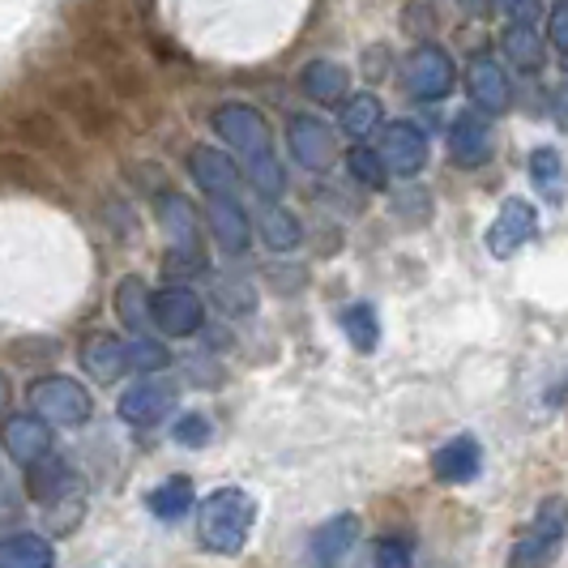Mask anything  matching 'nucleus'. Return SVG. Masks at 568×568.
Here are the masks:
<instances>
[{
    "mask_svg": "<svg viewBox=\"0 0 568 568\" xmlns=\"http://www.w3.org/2000/svg\"><path fill=\"white\" fill-rule=\"evenodd\" d=\"M256 526V500L240 487H219L197 505V539L214 556H240Z\"/></svg>",
    "mask_w": 568,
    "mask_h": 568,
    "instance_id": "nucleus-1",
    "label": "nucleus"
},
{
    "mask_svg": "<svg viewBox=\"0 0 568 568\" xmlns=\"http://www.w3.org/2000/svg\"><path fill=\"white\" fill-rule=\"evenodd\" d=\"M568 539V500L565 496H547L539 509H535V521L517 535L513 542L509 568H551L560 547Z\"/></svg>",
    "mask_w": 568,
    "mask_h": 568,
    "instance_id": "nucleus-2",
    "label": "nucleus"
},
{
    "mask_svg": "<svg viewBox=\"0 0 568 568\" xmlns=\"http://www.w3.org/2000/svg\"><path fill=\"white\" fill-rule=\"evenodd\" d=\"M398 82L415 103H440V99H449V90L457 85V64L440 43L427 39V43L406 52Z\"/></svg>",
    "mask_w": 568,
    "mask_h": 568,
    "instance_id": "nucleus-3",
    "label": "nucleus"
},
{
    "mask_svg": "<svg viewBox=\"0 0 568 568\" xmlns=\"http://www.w3.org/2000/svg\"><path fill=\"white\" fill-rule=\"evenodd\" d=\"M27 398L34 406L30 415L43 419L48 427H82L90 419V410H94L90 389L78 385L73 376H39V381H30Z\"/></svg>",
    "mask_w": 568,
    "mask_h": 568,
    "instance_id": "nucleus-4",
    "label": "nucleus"
},
{
    "mask_svg": "<svg viewBox=\"0 0 568 568\" xmlns=\"http://www.w3.org/2000/svg\"><path fill=\"white\" fill-rule=\"evenodd\" d=\"M150 325L163 334V338H193L201 325H205V304L193 286H163L154 291L150 300Z\"/></svg>",
    "mask_w": 568,
    "mask_h": 568,
    "instance_id": "nucleus-5",
    "label": "nucleus"
},
{
    "mask_svg": "<svg viewBox=\"0 0 568 568\" xmlns=\"http://www.w3.org/2000/svg\"><path fill=\"white\" fill-rule=\"evenodd\" d=\"M175 398H180V385H175L171 376H145V381L129 385V389L120 394L115 415H120V424H129V427H154L171 415Z\"/></svg>",
    "mask_w": 568,
    "mask_h": 568,
    "instance_id": "nucleus-6",
    "label": "nucleus"
},
{
    "mask_svg": "<svg viewBox=\"0 0 568 568\" xmlns=\"http://www.w3.org/2000/svg\"><path fill=\"white\" fill-rule=\"evenodd\" d=\"M210 124H214V133H219L244 163H253L261 154H274V150H270V124H265V115L256 112V108H248V103H227V108H219Z\"/></svg>",
    "mask_w": 568,
    "mask_h": 568,
    "instance_id": "nucleus-7",
    "label": "nucleus"
},
{
    "mask_svg": "<svg viewBox=\"0 0 568 568\" xmlns=\"http://www.w3.org/2000/svg\"><path fill=\"white\" fill-rule=\"evenodd\" d=\"M154 219H159V227L168 231V240H171V265L184 261V265L205 270V256H201V227H197V214H193V201H184L180 193H163V197L154 201Z\"/></svg>",
    "mask_w": 568,
    "mask_h": 568,
    "instance_id": "nucleus-8",
    "label": "nucleus"
},
{
    "mask_svg": "<svg viewBox=\"0 0 568 568\" xmlns=\"http://www.w3.org/2000/svg\"><path fill=\"white\" fill-rule=\"evenodd\" d=\"M535 235H539V205L526 197H505L500 214L487 227V253L496 256V261L517 256Z\"/></svg>",
    "mask_w": 568,
    "mask_h": 568,
    "instance_id": "nucleus-9",
    "label": "nucleus"
},
{
    "mask_svg": "<svg viewBox=\"0 0 568 568\" xmlns=\"http://www.w3.org/2000/svg\"><path fill=\"white\" fill-rule=\"evenodd\" d=\"M376 154H381V163H385L389 175H398V180H415V175L427 168L424 129H419V124H410V120L385 124V129H381V145H376Z\"/></svg>",
    "mask_w": 568,
    "mask_h": 568,
    "instance_id": "nucleus-10",
    "label": "nucleus"
},
{
    "mask_svg": "<svg viewBox=\"0 0 568 568\" xmlns=\"http://www.w3.org/2000/svg\"><path fill=\"white\" fill-rule=\"evenodd\" d=\"M466 90H470L479 115H500L513 108L509 73H505L500 57H491V52H475V57L466 60Z\"/></svg>",
    "mask_w": 568,
    "mask_h": 568,
    "instance_id": "nucleus-11",
    "label": "nucleus"
},
{
    "mask_svg": "<svg viewBox=\"0 0 568 568\" xmlns=\"http://www.w3.org/2000/svg\"><path fill=\"white\" fill-rule=\"evenodd\" d=\"M359 535H364V521L355 513H334L329 521H321L313 535H308V565L338 568L355 551Z\"/></svg>",
    "mask_w": 568,
    "mask_h": 568,
    "instance_id": "nucleus-12",
    "label": "nucleus"
},
{
    "mask_svg": "<svg viewBox=\"0 0 568 568\" xmlns=\"http://www.w3.org/2000/svg\"><path fill=\"white\" fill-rule=\"evenodd\" d=\"M286 145H291V159L304 171H329V163H334V133L316 115H291Z\"/></svg>",
    "mask_w": 568,
    "mask_h": 568,
    "instance_id": "nucleus-13",
    "label": "nucleus"
},
{
    "mask_svg": "<svg viewBox=\"0 0 568 568\" xmlns=\"http://www.w3.org/2000/svg\"><path fill=\"white\" fill-rule=\"evenodd\" d=\"M0 445L18 466H39L43 457H52V427L34 415H4L0 419Z\"/></svg>",
    "mask_w": 568,
    "mask_h": 568,
    "instance_id": "nucleus-14",
    "label": "nucleus"
},
{
    "mask_svg": "<svg viewBox=\"0 0 568 568\" xmlns=\"http://www.w3.org/2000/svg\"><path fill=\"white\" fill-rule=\"evenodd\" d=\"M491 150H496V133H491L487 115L462 112L454 124H449V159H454L462 171L484 168L487 159H491Z\"/></svg>",
    "mask_w": 568,
    "mask_h": 568,
    "instance_id": "nucleus-15",
    "label": "nucleus"
},
{
    "mask_svg": "<svg viewBox=\"0 0 568 568\" xmlns=\"http://www.w3.org/2000/svg\"><path fill=\"white\" fill-rule=\"evenodd\" d=\"M189 171H193V184L205 197H235V189H240V168H235V159H231L227 150L193 145Z\"/></svg>",
    "mask_w": 568,
    "mask_h": 568,
    "instance_id": "nucleus-16",
    "label": "nucleus"
},
{
    "mask_svg": "<svg viewBox=\"0 0 568 568\" xmlns=\"http://www.w3.org/2000/svg\"><path fill=\"white\" fill-rule=\"evenodd\" d=\"M205 223H210V235L219 240V248H223L227 256L248 253V244H253V223H248L244 205H240L235 197H210V205H205Z\"/></svg>",
    "mask_w": 568,
    "mask_h": 568,
    "instance_id": "nucleus-17",
    "label": "nucleus"
},
{
    "mask_svg": "<svg viewBox=\"0 0 568 568\" xmlns=\"http://www.w3.org/2000/svg\"><path fill=\"white\" fill-rule=\"evenodd\" d=\"M432 475L440 484H475L484 475V449L475 436H454L432 454Z\"/></svg>",
    "mask_w": 568,
    "mask_h": 568,
    "instance_id": "nucleus-18",
    "label": "nucleus"
},
{
    "mask_svg": "<svg viewBox=\"0 0 568 568\" xmlns=\"http://www.w3.org/2000/svg\"><path fill=\"white\" fill-rule=\"evenodd\" d=\"M78 359H82V368L90 372L94 385H112V381H120V372H124V342L112 338L108 329H94V334L82 338Z\"/></svg>",
    "mask_w": 568,
    "mask_h": 568,
    "instance_id": "nucleus-19",
    "label": "nucleus"
},
{
    "mask_svg": "<svg viewBox=\"0 0 568 568\" xmlns=\"http://www.w3.org/2000/svg\"><path fill=\"white\" fill-rule=\"evenodd\" d=\"M300 85H304V94L313 99V103H321V108H334V103H346V94H351V73H346V64H338V60H308L304 64V78H300Z\"/></svg>",
    "mask_w": 568,
    "mask_h": 568,
    "instance_id": "nucleus-20",
    "label": "nucleus"
},
{
    "mask_svg": "<svg viewBox=\"0 0 568 568\" xmlns=\"http://www.w3.org/2000/svg\"><path fill=\"white\" fill-rule=\"evenodd\" d=\"M338 129L355 145H364L372 133H381V129H385V108H381V99H376L372 90L346 94V103H342V112H338Z\"/></svg>",
    "mask_w": 568,
    "mask_h": 568,
    "instance_id": "nucleus-21",
    "label": "nucleus"
},
{
    "mask_svg": "<svg viewBox=\"0 0 568 568\" xmlns=\"http://www.w3.org/2000/svg\"><path fill=\"white\" fill-rule=\"evenodd\" d=\"M256 231H261V244L274 248V253H291V248H300V240H304L300 219H295L291 210H283L278 201H265V205L256 210Z\"/></svg>",
    "mask_w": 568,
    "mask_h": 568,
    "instance_id": "nucleus-22",
    "label": "nucleus"
},
{
    "mask_svg": "<svg viewBox=\"0 0 568 568\" xmlns=\"http://www.w3.org/2000/svg\"><path fill=\"white\" fill-rule=\"evenodd\" d=\"M500 52L513 69L521 73H539L542 69V30L535 22H509L500 34Z\"/></svg>",
    "mask_w": 568,
    "mask_h": 568,
    "instance_id": "nucleus-23",
    "label": "nucleus"
},
{
    "mask_svg": "<svg viewBox=\"0 0 568 568\" xmlns=\"http://www.w3.org/2000/svg\"><path fill=\"white\" fill-rule=\"evenodd\" d=\"M57 565V547L43 539V535H4L0 539V568H52Z\"/></svg>",
    "mask_w": 568,
    "mask_h": 568,
    "instance_id": "nucleus-24",
    "label": "nucleus"
},
{
    "mask_svg": "<svg viewBox=\"0 0 568 568\" xmlns=\"http://www.w3.org/2000/svg\"><path fill=\"white\" fill-rule=\"evenodd\" d=\"M145 505H150V513L159 521H180V517H189L193 505H197V487H193L189 475H171V479H163V484L145 496Z\"/></svg>",
    "mask_w": 568,
    "mask_h": 568,
    "instance_id": "nucleus-25",
    "label": "nucleus"
},
{
    "mask_svg": "<svg viewBox=\"0 0 568 568\" xmlns=\"http://www.w3.org/2000/svg\"><path fill=\"white\" fill-rule=\"evenodd\" d=\"M27 491L39 500V505H57V500H64V496H73V470H69V462L43 457L39 466H30Z\"/></svg>",
    "mask_w": 568,
    "mask_h": 568,
    "instance_id": "nucleus-26",
    "label": "nucleus"
},
{
    "mask_svg": "<svg viewBox=\"0 0 568 568\" xmlns=\"http://www.w3.org/2000/svg\"><path fill=\"white\" fill-rule=\"evenodd\" d=\"M150 300H154V291L142 278H124L115 286V316L124 321V329H133V338H145V329H150Z\"/></svg>",
    "mask_w": 568,
    "mask_h": 568,
    "instance_id": "nucleus-27",
    "label": "nucleus"
},
{
    "mask_svg": "<svg viewBox=\"0 0 568 568\" xmlns=\"http://www.w3.org/2000/svg\"><path fill=\"white\" fill-rule=\"evenodd\" d=\"M338 325L359 355H372V351L381 346V316H376L372 304H351V308L338 316Z\"/></svg>",
    "mask_w": 568,
    "mask_h": 568,
    "instance_id": "nucleus-28",
    "label": "nucleus"
},
{
    "mask_svg": "<svg viewBox=\"0 0 568 568\" xmlns=\"http://www.w3.org/2000/svg\"><path fill=\"white\" fill-rule=\"evenodd\" d=\"M171 364L168 346L159 338H129L124 342V372H142V376H163Z\"/></svg>",
    "mask_w": 568,
    "mask_h": 568,
    "instance_id": "nucleus-29",
    "label": "nucleus"
},
{
    "mask_svg": "<svg viewBox=\"0 0 568 568\" xmlns=\"http://www.w3.org/2000/svg\"><path fill=\"white\" fill-rule=\"evenodd\" d=\"M346 171H351L355 184H364V189H372V193L389 184V171H385V163H381V154L368 150V145H351V150H346Z\"/></svg>",
    "mask_w": 568,
    "mask_h": 568,
    "instance_id": "nucleus-30",
    "label": "nucleus"
},
{
    "mask_svg": "<svg viewBox=\"0 0 568 568\" xmlns=\"http://www.w3.org/2000/svg\"><path fill=\"white\" fill-rule=\"evenodd\" d=\"M530 180H535V184H539V189L551 201L560 197V180H565V159H560V150H556V145H539V150L530 154Z\"/></svg>",
    "mask_w": 568,
    "mask_h": 568,
    "instance_id": "nucleus-31",
    "label": "nucleus"
},
{
    "mask_svg": "<svg viewBox=\"0 0 568 568\" xmlns=\"http://www.w3.org/2000/svg\"><path fill=\"white\" fill-rule=\"evenodd\" d=\"M248 184H253L261 197H278V193L286 189L283 163H278L274 154H261V159H253V163H248Z\"/></svg>",
    "mask_w": 568,
    "mask_h": 568,
    "instance_id": "nucleus-32",
    "label": "nucleus"
},
{
    "mask_svg": "<svg viewBox=\"0 0 568 568\" xmlns=\"http://www.w3.org/2000/svg\"><path fill=\"white\" fill-rule=\"evenodd\" d=\"M171 436H175V445H184V449H201V445H210L214 427H210V419H205L201 410H193V415L175 419V427H171Z\"/></svg>",
    "mask_w": 568,
    "mask_h": 568,
    "instance_id": "nucleus-33",
    "label": "nucleus"
},
{
    "mask_svg": "<svg viewBox=\"0 0 568 568\" xmlns=\"http://www.w3.org/2000/svg\"><path fill=\"white\" fill-rule=\"evenodd\" d=\"M372 565L376 568H415V551L406 539H381L372 547Z\"/></svg>",
    "mask_w": 568,
    "mask_h": 568,
    "instance_id": "nucleus-34",
    "label": "nucleus"
},
{
    "mask_svg": "<svg viewBox=\"0 0 568 568\" xmlns=\"http://www.w3.org/2000/svg\"><path fill=\"white\" fill-rule=\"evenodd\" d=\"M547 43L568 57V0L565 4H551V9H547Z\"/></svg>",
    "mask_w": 568,
    "mask_h": 568,
    "instance_id": "nucleus-35",
    "label": "nucleus"
},
{
    "mask_svg": "<svg viewBox=\"0 0 568 568\" xmlns=\"http://www.w3.org/2000/svg\"><path fill=\"white\" fill-rule=\"evenodd\" d=\"M551 115H556V124L568 133V78L556 85V99H551Z\"/></svg>",
    "mask_w": 568,
    "mask_h": 568,
    "instance_id": "nucleus-36",
    "label": "nucleus"
},
{
    "mask_svg": "<svg viewBox=\"0 0 568 568\" xmlns=\"http://www.w3.org/2000/svg\"><path fill=\"white\" fill-rule=\"evenodd\" d=\"M4 406H9V376L0 372V410H4Z\"/></svg>",
    "mask_w": 568,
    "mask_h": 568,
    "instance_id": "nucleus-37",
    "label": "nucleus"
}]
</instances>
